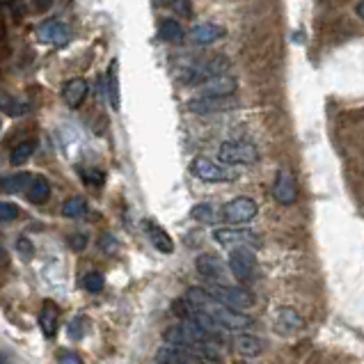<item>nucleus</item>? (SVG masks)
Instances as JSON below:
<instances>
[{
  "instance_id": "16",
  "label": "nucleus",
  "mask_w": 364,
  "mask_h": 364,
  "mask_svg": "<svg viewBox=\"0 0 364 364\" xmlns=\"http://www.w3.org/2000/svg\"><path fill=\"white\" fill-rule=\"evenodd\" d=\"M147 234H149V241H152V245L159 252H163V254L175 252V241H172V236L163 227L156 225V222H147Z\"/></svg>"
},
{
  "instance_id": "31",
  "label": "nucleus",
  "mask_w": 364,
  "mask_h": 364,
  "mask_svg": "<svg viewBox=\"0 0 364 364\" xmlns=\"http://www.w3.org/2000/svg\"><path fill=\"white\" fill-rule=\"evenodd\" d=\"M10 55V39H7V28H5V21L0 19V62Z\"/></svg>"
},
{
  "instance_id": "18",
  "label": "nucleus",
  "mask_w": 364,
  "mask_h": 364,
  "mask_svg": "<svg viewBox=\"0 0 364 364\" xmlns=\"http://www.w3.org/2000/svg\"><path fill=\"white\" fill-rule=\"evenodd\" d=\"M26 195H28V202L30 204H46L48 200H51V184H48V179L46 177H32L30 181V186L26 190Z\"/></svg>"
},
{
  "instance_id": "19",
  "label": "nucleus",
  "mask_w": 364,
  "mask_h": 364,
  "mask_svg": "<svg viewBox=\"0 0 364 364\" xmlns=\"http://www.w3.org/2000/svg\"><path fill=\"white\" fill-rule=\"evenodd\" d=\"M231 346H234L236 353L245 355V358H254V355L261 353V342L252 335H245V333H236V337L231 339Z\"/></svg>"
},
{
  "instance_id": "36",
  "label": "nucleus",
  "mask_w": 364,
  "mask_h": 364,
  "mask_svg": "<svg viewBox=\"0 0 364 364\" xmlns=\"http://www.w3.org/2000/svg\"><path fill=\"white\" fill-rule=\"evenodd\" d=\"M53 0H35V5L39 7V10H46V7H51Z\"/></svg>"
},
{
  "instance_id": "2",
  "label": "nucleus",
  "mask_w": 364,
  "mask_h": 364,
  "mask_svg": "<svg viewBox=\"0 0 364 364\" xmlns=\"http://www.w3.org/2000/svg\"><path fill=\"white\" fill-rule=\"evenodd\" d=\"M190 172H193L197 179L206 181V184H225V181L238 179V170L218 165L209 159H204V156H197V159L190 163Z\"/></svg>"
},
{
  "instance_id": "28",
  "label": "nucleus",
  "mask_w": 364,
  "mask_h": 364,
  "mask_svg": "<svg viewBox=\"0 0 364 364\" xmlns=\"http://www.w3.org/2000/svg\"><path fill=\"white\" fill-rule=\"evenodd\" d=\"M82 286H85L89 293H99V291H103V286H105V277H103V272H99V270L87 272V275L82 277Z\"/></svg>"
},
{
  "instance_id": "14",
  "label": "nucleus",
  "mask_w": 364,
  "mask_h": 364,
  "mask_svg": "<svg viewBox=\"0 0 364 364\" xmlns=\"http://www.w3.org/2000/svg\"><path fill=\"white\" fill-rule=\"evenodd\" d=\"M222 37H225V28L218 26V23H200V26H195L190 30V39L200 46H209Z\"/></svg>"
},
{
  "instance_id": "35",
  "label": "nucleus",
  "mask_w": 364,
  "mask_h": 364,
  "mask_svg": "<svg viewBox=\"0 0 364 364\" xmlns=\"http://www.w3.org/2000/svg\"><path fill=\"white\" fill-rule=\"evenodd\" d=\"M60 364H82V360L78 358L76 353H71V351H64L60 355Z\"/></svg>"
},
{
  "instance_id": "40",
  "label": "nucleus",
  "mask_w": 364,
  "mask_h": 364,
  "mask_svg": "<svg viewBox=\"0 0 364 364\" xmlns=\"http://www.w3.org/2000/svg\"><path fill=\"white\" fill-rule=\"evenodd\" d=\"M3 3H7V0H0V5H3Z\"/></svg>"
},
{
  "instance_id": "29",
  "label": "nucleus",
  "mask_w": 364,
  "mask_h": 364,
  "mask_svg": "<svg viewBox=\"0 0 364 364\" xmlns=\"http://www.w3.org/2000/svg\"><path fill=\"white\" fill-rule=\"evenodd\" d=\"M21 216V209L14 202H0V222H14Z\"/></svg>"
},
{
  "instance_id": "25",
  "label": "nucleus",
  "mask_w": 364,
  "mask_h": 364,
  "mask_svg": "<svg viewBox=\"0 0 364 364\" xmlns=\"http://www.w3.org/2000/svg\"><path fill=\"white\" fill-rule=\"evenodd\" d=\"M35 149H37V145H35V143H30V140H28V143L16 145V147H14V152H12V156H10V163L19 168V165H23L26 161L32 159V154H35Z\"/></svg>"
},
{
  "instance_id": "34",
  "label": "nucleus",
  "mask_w": 364,
  "mask_h": 364,
  "mask_svg": "<svg viewBox=\"0 0 364 364\" xmlns=\"http://www.w3.org/2000/svg\"><path fill=\"white\" fill-rule=\"evenodd\" d=\"M80 323H82V319H76V321H71V323H69V337H71V339H82V328H80Z\"/></svg>"
},
{
  "instance_id": "8",
  "label": "nucleus",
  "mask_w": 364,
  "mask_h": 364,
  "mask_svg": "<svg viewBox=\"0 0 364 364\" xmlns=\"http://www.w3.org/2000/svg\"><path fill=\"white\" fill-rule=\"evenodd\" d=\"M229 67V60L222 55H216L211 57V60H206L204 64H200V67H193V71L188 73V76L184 78L188 85H200V82L209 80L213 76H220V73H225Z\"/></svg>"
},
{
  "instance_id": "7",
  "label": "nucleus",
  "mask_w": 364,
  "mask_h": 364,
  "mask_svg": "<svg viewBox=\"0 0 364 364\" xmlns=\"http://www.w3.org/2000/svg\"><path fill=\"white\" fill-rule=\"evenodd\" d=\"M213 238L216 243L225 247H236V245H247V247H259V236L250 229H236V227H218L213 229Z\"/></svg>"
},
{
  "instance_id": "23",
  "label": "nucleus",
  "mask_w": 364,
  "mask_h": 364,
  "mask_svg": "<svg viewBox=\"0 0 364 364\" xmlns=\"http://www.w3.org/2000/svg\"><path fill=\"white\" fill-rule=\"evenodd\" d=\"M161 39L168 41V44H177V41L184 39V26L175 19H168L161 23Z\"/></svg>"
},
{
  "instance_id": "27",
  "label": "nucleus",
  "mask_w": 364,
  "mask_h": 364,
  "mask_svg": "<svg viewBox=\"0 0 364 364\" xmlns=\"http://www.w3.org/2000/svg\"><path fill=\"white\" fill-rule=\"evenodd\" d=\"M190 216L197 222H204V225H211V222H216V209H213L211 204H197L193 206V211H190Z\"/></svg>"
},
{
  "instance_id": "10",
  "label": "nucleus",
  "mask_w": 364,
  "mask_h": 364,
  "mask_svg": "<svg viewBox=\"0 0 364 364\" xmlns=\"http://www.w3.org/2000/svg\"><path fill=\"white\" fill-rule=\"evenodd\" d=\"M156 364H204V360L197 355L190 346H165L156 353Z\"/></svg>"
},
{
  "instance_id": "24",
  "label": "nucleus",
  "mask_w": 364,
  "mask_h": 364,
  "mask_svg": "<svg viewBox=\"0 0 364 364\" xmlns=\"http://www.w3.org/2000/svg\"><path fill=\"white\" fill-rule=\"evenodd\" d=\"M62 213H64V218H71V220L85 218V213H87V202L82 200V197H71V200L64 202Z\"/></svg>"
},
{
  "instance_id": "4",
  "label": "nucleus",
  "mask_w": 364,
  "mask_h": 364,
  "mask_svg": "<svg viewBox=\"0 0 364 364\" xmlns=\"http://www.w3.org/2000/svg\"><path fill=\"white\" fill-rule=\"evenodd\" d=\"M229 272L238 282H252L256 275V256L247 245H236L229 254Z\"/></svg>"
},
{
  "instance_id": "1",
  "label": "nucleus",
  "mask_w": 364,
  "mask_h": 364,
  "mask_svg": "<svg viewBox=\"0 0 364 364\" xmlns=\"http://www.w3.org/2000/svg\"><path fill=\"white\" fill-rule=\"evenodd\" d=\"M218 159L225 165H252L259 161V149L247 140H229L218 147Z\"/></svg>"
},
{
  "instance_id": "13",
  "label": "nucleus",
  "mask_w": 364,
  "mask_h": 364,
  "mask_svg": "<svg viewBox=\"0 0 364 364\" xmlns=\"http://www.w3.org/2000/svg\"><path fill=\"white\" fill-rule=\"evenodd\" d=\"M87 92H89V85L85 78H71L67 80V85L62 87V99L69 108H78L87 99Z\"/></svg>"
},
{
  "instance_id": "26",
  "label": "nucleus",
  "mask_w": 364,
  "mask_h": 364,
  "mask_svg": "<svg viewBox=\"0 0 364 364\" xmlns=\"http://www.w3.org/2000/svg\"><path fill=\"white\" fill-rule=\"evenodd\" d=\"M277 321H279V328H282L284 333H293V330H298L303 326V319L298 316L293 310H289V307L279 310V319Z\"/></svg>"
},
{
  "instance_id": "38",
  "label": "nucleus",
  "mask_w": 364,
  "mask_h": 364,
  "mask_svg": "<svg viewBox=\"0 0 364 364\" xmlns=\"http://www.w3.org/2000/svg\"><path fill=\"white\" fill-rule=\"evenodd\" d=\"M172 3H177V0H156V5H172Z\"/></svg>"
},
{
  "instance_id": "15",
  "label": "nucleus",
  "mask_w": 364,
  "mask_h": 364,
  "mask_svg": "<svg viewBox=\"0 0 364 364\" xmlns=\"http://www.w3.org/2000/svg\"><path fill=\"white\" fill-rule=\"evenodd\" d=\"M186 108L190 112H197V115H209V112H218V110H225L231 108L229 103H225V99H216V96H195L190 99L186 103Z\"/></svg>"
},
{
  "instance_id": "33",
  "label": "nucleus",
  "mask_w": 364,
  "mask_h": 364,
  "mask_svg": "<svg viewBox=\"0 0 364 364\" xmlns=\"http://www.w3.org/2000/svg\"><path fill=\"white\" fill-rule=\"evenodd\" d=\"M101 247H103V250L108 252V254H112V252H117V250H119V243L115 241V238H112L110 234H105V236L101 238Z\"/></svg>"
},
{
  "instance_id": "6",
  "label": "nucleus",
  "mask_w": 364,
  "mask_h": 364,
  "mask_svg": "<svg viewBox=\"0 0 364 364\" xmlns=\"http://www.w3.org/2000/svg\"><path fill=\"white\" fill-rule=\"evenodd\" d=\"M71 37H73L71 28L64 21H57V19H46L44 23H39V28H37V39L41 44L67 46Z\"/></svg>"
},
{
  "instance_id": "21",
  "label": "nucleus",
  "mask_w": 364,
  "mask_h": 364,
  "mask_svg": "<svg viewBox=\"0 0 364 364\" xmlns=\"http://www.w3.org/2000/svg\"><path fill=\"white\" fill-rule=\"evenodd\" d=\"M0 110H3L5 115H10V117H21V115L28 112V105L23 103L19 96L0 89Z\"/></svg>"
},
{
  "instance_id": "20",
  "label": "nucleus",
  "mask_w": 364,
  "mask_h": 364,
  "mask_svg": "<svg viewBox=\"0 0 364 364\" xmlns=\"http://www.w3.org/2000/svg\"><path fill=\"white\" fill-rule=\"evenodd\" d=\"M30 181H32L30 172H16V175H10V177H5L3 181H0V188H3L5 193H10V195L26 193Z\"/></svg>"
},
{
  "instance_id": "12",
  "label": "nucleus",
  "mask_w": 364,
  "mask_h": 364,
  "mask_svg": "<svg viewBox=\"0 0 364 364\" xmlns=\"http://www.w3.org/2000/svg\"><path fill=\"white\" fill-rule=\"evenodd\" d=\"M272 197H275L277 204L282 206H291L298 200V186H296V179L289 170H279L277 172V179H275V186H272Z\"/></svg>"
},
{
  "instance_id": "37",
  "label": "nucleus",
  "mask_w": 364,
  "mask_h": 364,
  "mask_svg": "<svg viewBox=\"0 0 364 364\" xmlns=\"http://www.w3.org/2000/svg\"><path fill=\"white\" fill-rule=\"evenodd\" d=\"M5 261H7V252H5V247L0 245V266H3Z\"/></svg>"
},
{
  "instance_id": "5",
  "label": "nucleus",
  "mask_w": 364,
  "mask_h": 364,
  "mask_svg": "<svg viewBox=\"0 0 364 364\" xmlns=\"http://www.w3.org/2000/svg\"><path fill=\"white\" fill-rule=\"evenodd\" d=\"M256 213H259V206H256L254 200H250V197H236V200L225 204L222 218L231 222V225H245V222L256 218Z\"/></svg>"
},
{
  "instance_id": "3",
  "label": "nucleus",
  "mask_w": 364,
  "mask_h": 364,
  "mask_svg": "<svg viewBox=\"0 0 364 364\" xmlns=\"http://www.w3.org/2000/svg\"><path fill=\"white\" fill-rule=\"evenodd\" d=\"M213 298H216L218 303L227 305V307L231 310H250L254 305V296L247 291V289L243 286H231V284H211L209 289H206Z\"/></svg>"
},
{
  "instance_id": "39",
  "label": "nucleus",
  "mask_w": 364,
  "mask_h": 364,
  "mask_svg": "<svg viewBox=\"0 0 364 364\" xmlns=\"http://www.w3.org/2000/svg\"><path fill=\"white\" fill-rule=\"evenodd\" d=\"M0 364H10V362H7V360L3 358V355H0Z\"/></svg>"
},
{
  "instance_id": "9",
  "label": "nucleus",
  "mask_w": 364,
  "mask_h": 364,
  "mask_svg": "<svg viewBox=\"0 0 364 364\" xmlns=\"http://www.w3.org/2000/svg\"><path fill=\"white\" fill-rule=\"evenodd\" d=\"M195 266H197V272H200L204 279H209L211 284H227V268L216 254H200Z\"/></svg>"
},
{
  "instance_id": "17",
  "label": "nucleus",
  "mask_w": 364,
  "mask_h": 364,
  "mask_svg": "<svg viewBox=\"0 0 364 364\" xmlns=\"http://www.w3.org/2000/svg\"><path fill=\"white\" fill-rule=\"evenodd\" d=\"M57 319H60V307L53 300H44L39 312V328L44 330L46 337H53L57 330Z\"/></svg>"
},
{
  "instance_id": "22",
  "label": "nucleus",
  "mask_w": 364,
  "mask_h": 364,
  "mask_svg": "<svg viewBox=\"0 0 364 364\" xmlns=\"http://www.w3.org/2000/svg\"><path fill=\"white\" fill-rule=\"evenodd\" d=\"M108 99L112 110L122 108V96H119V62L115 60L108 69Z\"/></svg>"
},
{
  "instance_id": "11",
  "label": "nucleus",
  "mask_w": 364,
  "mask_h": 364,
  "mask_svg": "<svg viewBox=\"0 0 364 364\" xmlns=\"http://www.w3.org/2000/svg\"><path fill=\"white\" fill-rule=\"evenodd\" d=\"M202 89H200V96H216V99H229L231 94H236L238 89V80L234 76H213L209 80L200 82Z\"/></svg>"
},
{
  "instance_id": "30",
  "label": "nucleus",
  "mask_w": 364,
  "mask_h": 364,
  "mask_svg": "<svg viewBox=\"0 0 364 364\" xmlns=\"http://www.w3.org/2000/svg\"><path fill=\"white\" fill-rule=\"evenodd\" d=\"M16 250H19V254H21L26 261H30L32 256H35V247H32V243L28 241L26 236H21L19 241H16Z\"/></svg>"
},
{
  "instance_id": "32",
  "label": "nucleus",
  "mask_w": 364,
  "mask_h": 364,
  "mask_svg": "<svg viewBox=\"0 0 364 364\" xmlns=\"http://www.w3.org/2000/svg\"><path fill=\"white\" fill-rule=\"evenodd\" d=\"M85 245H87V236L85 234H73V236H69V247H71V250L80 252V250H85Z\"/></svg>"
}]
</instances>
